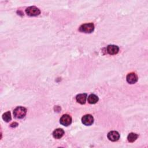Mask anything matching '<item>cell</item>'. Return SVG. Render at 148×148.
<instances>
[{"label": "cell", "mask_w": 148, "mask_h": 148, "mask_svg": "<svg viewBox=\"0 0 148 148\" xmlns=\"http://www.w3.org/2000/svg\"><path fill=\"white\" fill-rule=\"evenodd\" d=\"M119 51V48L117 46L111 45H109L107 47V52L109 54L114 55L118 53Z\"/></svg>", "instance_id": "ba28073f"}, {"label": "cell", "mask_w": 148, "mask_h": 148, "mask_svg": "<svg viewBox=\"0 0 148 148\" xmlns=\"http://www.w3.org/2000/svg\"><path fill=\"white\" fill-rule=\"evenodd\" d=\"M87 101H88V102L89 104H94L98 102V97L96 95L92 94L88 97Z\"/></svg>", "instance_id": "8fae6325"}, {"label": "cell", "mask_w": 148, "mask_h": 148, "mask_svg": "<svg viewBox=\"0 0 148 148\" xmlns=\"http://www.w3.org/2000/svg\"><path fill=\"white\" fill-rule=\"evenodd\" d=\"M64 134V131L62 129H56L53 133V136L56 139L61 138Z\"/></svg>", "instance_id": "9c48e42d"}, {"label": "cell", "mask_w": 148, "mask_h": 148, "mask_svg": "<svg viewBox=\"0 0 148 148\" xmlns=\"http://www.w3.org/2000/svg\"><path fill=\"white\" fill-rule=\"evenodd\" d=\"M87 98V94H80L76 96V100L80 104H84L86 103V100Z\"/></svg>", "instance_id": "30bf717a"}, {"label": "cell", "mask_w": 148, "mask_h": 148, "mask_svg": "<svg viewBox=\"0 0 148 148\" xmlns=\"http://www.w3.org/2000/svg\"><path fill=\"white\" fill-rule=\"evenodd\" d=\"M17 126H18V124L17 123H13L11 125V127H17Z\"/></svg>", "instance_id": "5bb4252c"}, {"label": "cell", "mask_w": 148, "mask_h": 148, "mask_svg": "<svg viewBox=\"0 0 148 148\" xmlns=\"http://www.w3.org/2000/svg\"><path fill=\"white\" fill-rule=\"evenodd\" d=\"M82 122L85 126H91L94 122V118L91 115H86L82 118Z\"/></svg>", "instance_id": "277c9868"}, {"label": "cell", "mask_w": 148, "mask_h": 148, "mask_svg": "<svg viewBox=\"0 0 148 148\" xmlns=\"http://www.w3.org/2000/svg\"><path fill=\"white\" fill-rule=\"evenodd\" d=\"M127 81L130 84H134L138 81V76L134 72L129 74L126 77Z\"/></svg>", "instance_id": "52a82bcc"}, {"label": "cell", "mask_w": 148, "mask_h": 148, "mask_svg": "<svg viewBox=\"0 0 148 148\" xmlns=\"http://www.w3.org/2000/svg\"><path fill=\"white\" fill-rule=\"evenodd\" d=\"M60 123L64 126H68L72 123V118L69 115H64L60 118Z\"/></svg>", "instance_id": "5b68a950"}, {"label": "cell", "mask_w": 148, "mask_h": 148, "mask_svg": "<svg viewBox=\"0 0 148 148\" xmlns=\"http://www.w3.org/2000/svg\"><path fill=\"white\" fill-rule=\"evenodd\" d=\"M108 138L113 142L117 141L120 138V134L117 131H110L108 134Z\"/></svg>", "instance_id": "8992f818"}, {"label": "cell", "mask_w": 148, "mask_h": 148, "mask_svg": "<svg viewBox=\"0 0 148 148\" xmlns=\"http://www.w3.org/2000/svg\"><path fill=\"white\" fill-rule=\"evenodd\" d=\"M94 29V25L93 23H86L82 24L80 27L79 30L80 32L84 33H92Z\"/></svg>", "instance_id": "7a4b0ae2"}, {"label": "cell", "mask_w": 148, "mask_h": 148, "mask_svg": "<svg viewBox=\"0 0 148 148\" xmlns=\"http://www.w3.org/2000/svg\"><path fill=\"white\" fill-rule=\"evenodd\" d=\"M138 134L134 133H131L129 134L127 137V139L130 142H134L137 140V139L138 138Z\"/></svg>", "instance_id": "7c38bea8"}, {"label": "cell", "mask_w": 148, "mask_h": 148, "mask_svg": "<svg viewBox=\"0 0 148 148\" xmlns=\"http://www.w3.org/2000/svg\"><path fill=\"white\" fill-rule=\"evenodd\" d=\"M25 12L27 15L29 16H35L40 14V10L35 7H29L25 10Z\"/></svg>", "instance_id": "3957f363"}, {"label": "cell", "mask_w": 148, "mask_h": 148, "mask_svg": "<svg viewBox=\"0 0 148 148\" xmlns=\"http://www.w3.org/2000/svg\"><path fill=\"white\" fill-rule=\"evenodd\" d=\"M27 113L26 108L23 106H17L13 110L14 117L16 119H22Z\"/></svg>", "instance_id": "6da1fadb"}, {"label": "cell", "mask_w": 148, "mask_h": 148, "mask_svg": "<svg viewBox=\"0 0 148 148\" xmlns=\"http://www.w3.org/2000/svg\"><path fill=\"white\" fill-rule=\"evenodd\" d=\"M3 119L6 122H10L11 121V119H12L11 112L9 111H8V112L4 113L3 115Z\"/></svg>", "instance_id": "4fadbf2b"}]
</instances>
